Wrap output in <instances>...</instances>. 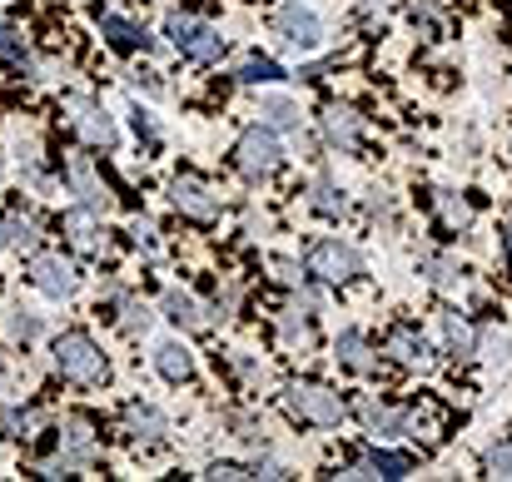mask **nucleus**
Instances as JSON below:
<instances>
[{
    "instance_id": "2f4dec72",
    "label": "nucleus",
    "mask_w": 512,
    "mask_h": 482,
    "mask_svg": "<svg viewBox=\"0 0 512 482\" xmlns=\"http://www.w3.org/2000/svg\"><path fill=\"white\" fill-rule=\"evenodd\" d=\"M40 423H45V413H40V408H25V413H10V418H5V433H10V438H35Z\"/></svg>"
},
{
    "instance_id": "f3484780",
    "label": "nucleus",
    "mask_w": 512,
    "mask_h": 482,
    "mask_svg": "<svg viewBox=\"0 0 512 482\" xmlns=\"http://www.w3.org/2000/svg\"><path fill=\"white\" fill-rule=\"evenodd\" d=\"M279 338H284L289 348L309 353V348L319 343V328H314V314H309L304 304H289V309H279Z\"/></svg>"
},
{
    "instance_id": "7c9ffc66",
    "label": "nucleus",
    "mask_w": 512,
    "mask_h": 482,
    "mask_svg": "<svg viewBox=\"0 0 512 482\" xmlns=\"http://www.w3.org/2000/svg\"><path fill=\"white\" fill-rule=\"evenodd\" d=\"M120 328H125V333H145V328H150V309H145L140 299L120 294Z\"/></svg>"
},
{
    "instance_id": "72a5a7b5",
    "label": "nucleus",
    "mask_w": 512,
    "mask_h": 482,
    "mask_svg": "<svg viewBox=\"0 0 512 482\" xmlns=\"http://www.w3.org/2000/svg\"><path fill=\"white\" fill-rule=\"evenodd\" d=\"M249 478H289V468L274 463V458H254V463H249Z\"/></svg>"
},
{
    "instance_id": "dca6fc26",
    "label": "nucleus",
    "mask_w": 512,
    "mask_h": 482,
    "mask_svg": "<svg viewBox=\"0 0 512 482\" xmlns=\"http://www.w3.org/2000/svg\"><path fill=\"white\" fill-rule=\"evenodd\" d=\"M334 353H339V363L348 373H378V348H373L368 333H358V328H343Z\"/></svg>"
},
{
    "instance_id": "e433bc0d",
    "label": "nucleus",
    "mask_w": 512,
    "mask_h": 482,
    "mask_svg": "<svg viewBox=\"0 0 512 482\" xmlns=\"http://www.w3.org/2000/svg\"><path fill=\"white\" fill-rule=\"evenodd\" d=\"M388 10H393V0H363V20H368V25H373V20H383Z\"/></svg>"
},
{
    "instance_id": "5701e85b",
    "label": "nucleus",
    "mask_w": 512,
    "mask_h": 482,
    "mask_svg": "<svg viewBox=\"0 0 512 482\" xmlns=\"http://www.w3.org/2000/svg\"><path fill=\"white\" fill-rule=\"evenodd\" d=\"M443 343H448L453 358H473L478 353V328L463 314H443Z\"/></svg>"
},
{
    "instance_id": "39448f33",
    "label": "nucleus",
    "mask_w": 512,
    "mask_h": 482,
    "mask_svg": "<svg viewBox=\"0 0 512 482\" xmlns=\"http://www.w3.org/2000/svg\"><path fill=\"white\" fill-rule=\"evenodd\" d=\"M274 35H279V45H284V50L309 55V50H319V45H324V20H319V10H314V5L289 0V5H279V10H274Z\"/></svg>"
},
{
    "instance_id": "c85d7f7f",
    "label": "nucleus",
    "mask_w": 512,
    "mask_h": 482,
    "mask_svg": "<svg viewBox=\"0 0 512 482\" xmlns=\"http://www.w3.org/2000/svg\"><path fill=\"white\" fill-rule=\"evenodd\" d=\"M259 115L279 130H299V105H289V100H259Z\"/></svg>"
},
{
    "instance_id": "393cba45",
    "label": "nucleus",
    "mask_w": 512,
    "mask_h": 482,
    "mask_svg": "<svg viewBox=\"0 0 512 482\" xmlns=\"http://www.w3.org/2000/svg\"><path fill=\"white\" fill-rule=\"evenodd\" d=\"M239 80L244 85H279V80H289V70L279 60H269V55H254V60L239 65Z\"/></svg>"
},
{
    "instance_id": "9b49d317",
    "label": "nucleus",
    "mask_w": 512,
    "mask_h": 482,
    "mask_svg": "<svg viewBox=\"0 0 512 482\" xmlns=\"http://www.w3.org/2000/svg\"><path fill=\"white\" fill-rule=\"evenodd\" d=\"M383 353L393 358V363H403V368H428L433 363V353H428V343H423V333L413 328V323H393L388 333H383Z\"/></svg>"
},
{
    "instance_id": "aec40b11",
    "label": "nucleus",
    "mask_w": 512,
    "mask_h": 482,
    "mask_svg": "<svg viewBox=\"0 0 512 482\" xmlns=\"http://www.w3.org/2000/svg\"><path fill=\"white\" fill-rule=\"evenodd\" d=\"M358 418L378 438H393V433L408 428V408H388V403H373V398H358Z\"/></svg>"
},
{
    "instance_id": "c9c22d12",
    "label": "nucleus",
    "mask_w": 512,
    "mask_h": 482,
    "mask_svg": "<svg viewBox=\"0 0 512 482\" xmlns=\"http://www.w3.org/2000/svg\"><path fill=\"white\" fill-rule=\"evenodd\" d=\"M274 279H279V284H289V289H294V284H299V279H304V274H299V264H289V259H274Z\"/></svg>"
},
{
    "instance_id": "6ab92c4d",
    "label": "nucleus",
    "mask_w": 512,
    "mask_h": 482,
    "mask_svg": "<svg viewBox=\"0 0 512 482\" xmlns=\"http://www.w3.org/2000/svg\"><path fill=\"white\" fill-rule=\"evenodd\" d=\"M100 35L120 50V55H135V50H150V35H145V25H135V20H125V15H100Z\"/></svg>"
},
{
    "instance_id": "f257e3e1",
    "label": "nucleus",
    "mask_w": 512,
    "mask_h": 482,
    "mask_svg": "<svg viewBox=\"0 0 512 482\" xmlns=\"http://www.w3.org/2000/svg\"><path fill=\"white\" fill-rule=\"evenodd\" d=\"M50 358H55V373L70 378V383H80V388H100V383L110 378V358H105L100 343H95L90 333H80V328L60 333L55 348H50Z\"/></svg>"
},
{
    "instance_id": "20e7f679",
    "label": "nucleus",
    "mask_w": 512,
    "mask_h": 482,
    "mask_svg": "<svg viewBox=\"0 0 512 482\" xmlns=\"http://www.w3.org/2000/svg\"><path fill=\"white\" fill-rule=\"evenodd\" d=\"M304 274H314V279H324V284H353V279L363 274V259H358V249L343 244V239H314V244L304 249Z\"/></svg>"
},
{
    "instance_id": "cd10ccee",
    "label": "nucleus",
    "mask_w": 512,
    "mask_h": 482,
    "mask_svg": "<svg viewBox=\"0 0 512 482\" xmlns=\"http://www.w3.org/2000/svg\"><path fill=\"white\" fill-rule=\"evenodd\" d=\"M0 333H5L10 343H30V338L40 333V319L25 314V309H5V314H0Z\"/></svg>"
},
{
    "instance_id": "7ed1b4c3",
    "label": "nucleus",
    "mask_w": 512,
    "mask_h": 482,
    "mask_svg": "<svg viewBox=\"0 0 512 482\" xmlns=\"http://www.w3.org/2000/svg\"><path fill=\"white\" fill-rule=\"evenodd\" d=\"M165 35H170L174 50H179L184 60H194V65H214V60L224 55V35H219L214 25H204L199 15L170 10V20H165Z\"/></svg>"
},
{
    "instance_id": "0eeeda50",
    "label": "nucleus",
    "mask_w": 512,
    "mask_h": 482,
    "mask_svg": "<svg viewBox=\"0 0 512 482\" xmlns=\"http://www.w3.org/2000/svg\"><path fill=\"white\" fill-rule=\"evenodd\" d=\"M170 204L184 214V219H199V224H209V219L219 214V194H214L199 174H174L170 179Z\"/></svg>"
},
{
    "instance_id": "bb28decb",
    "label": "nucleus",
    "mask_w": 512,
    "mask_h": 482,
    "mask_svg": "<svg viewBox=\"0 0 512 482\" xmlns=\"http://www.w3.org/2000/svg\"><path fill=\"white\" fill-rule=\"evenodd\" d=\"M60 443L70 448V453H80V458H90V448H95V423L90 418H65V428H60Z\"/></svg>"
},
{
    "instance_id": "f8f14e48",
    "label": "nucleus",
    "mask_w": 512,
    "mask_h": 482,
    "mask_svg": "<svg viewBox=\"0 0 512 482\" xmlns=\"http://www.w3.org/2000/svg\"><path fill=\"white\" fill-rule=\"evenodd\" d=\"M125 438L135 448H160L170 438V418L160 408H150V403H130L125 408Z\"/></svg>"
},
{
    "instance_id": "473e14b6",
    "label": "nucleus",
    "mask_w": 512,
    "mask_h": 482,
    "mask_svg": "<svg viewBox=\"0 0 512 482\" xmlns=\"http://www.w3.org/2000/svg\"><path fill=\"white\" fill-rule=\"evenodd\" d=\"M488 473H493V478H512V443H498V448L488 453Z\"/></svg>"
},
{
    "instance_id": "4468645a",
    "label": "nucleus",
    "mask_w": 512,
    "mask_h": 482,
    "mask_svg": "<svg viewBox=\"0 0 512 482\" xmlns=\"http://www.w3.org/2000/svg\"><path fill=\"white\" fill-rule=\"evenodd\" d=\"M319 125H324V140L339 145V150H358V145H363V120H358V110H348V105H339V100L324 105Z\"/></svg>"
},
{
    "instance_id": "b1692460",
    "label": "nucleus",
    "mask_w": 512,
    "mask_h": 482,
    "mask_svg": "<svg viewBox=\"0 0 512 482\" xmlns=\"http://www.w3.org/2000/svg\"><path fill=\"white\" fill-rule=\"evenodd\" d=\"M0 65H10V70H20V75L35 70V55H30L25 35H20L15 25H5V20H0Z\"/></svg>"
},
{
    "instance_id": "4be33fe9",
    "label": "nucleus",
    "mask_w": 512,
    "mask_h": 482,
    "mask_svg": "<svg viewBox=\"0 0 512 482\" xmlns=\"http://www.w3.org/2000/svg\"><path fill=\"white\" fill-rule=\"evenodd\" d=\"M155 368H160V378H170V383H189V378H194V358H189V348H184L179 338L155 348Z\"/></svg>"
},
{
    "instance_id": "6e6552de",
    "label": "nucleus",
    "mask_w": 512,
    "mask_h": 482,
    "mask_svg": "<svg viewBox=\"0 0 512 482\" xmlns=\"http://www.w3.org/2000/svg\"><path fill=\"white\" fill-rule=\"evenodd\" d=\"M30 284H35L45 299H70V294L80 289V274H75V264L60 259V254H35V264H30Z\"/></svg>"
},
{
    "instance_id": "9d476101",
    "label": "nucleus",
    "mask_w": 512,
    "mask_h": 482,
    "mask_svg": "<svg viewBox=\"0 0 512 482\" xmlns=\"http://www.w3.org/2000/svg\"><path fill=\"white\" fill-rule=\"evenodd\" d=\"M165 319L174 328H184V333H209L214 323H219V309L214 304H199L194 294H184V289H170L165 294Z\"/></svg>"
},
{
    "instance_id": "f704fd0d",
    "label": "nucleus",
    "mask_w": 512,
    "mask_h": 482,
    "mask_svg": "<svg viewBox=\"0 0 512 482\" xmlns=\"http://www.w3.org/2000/svg\"><path fill=\"white\" fill-rule=\"evenodd\" d=\"M423 269H428V279H433V284H453V279H458L448 259H423Z\"/></svg>"
},
{
    "instance_id": "a878e982",
    "label": "nucleus",
    "mask_w": 512,
    "mask_h": 482,
    "mask_svg": "<svg viewBox=\"0 0 512 482\" xmlns=\"http://www.w3.org/2000/svg\"><path fill=\"white\" fill-rule=\"evenodd\" d=\"M35 224L20 214H0V249H35Z\"/></svg>"
},
{
    "instance_id": "2eb2a0df",
    "label": "nucleus",
    "mask_w": 512,
    "mask_h": 482,
    "mask_svg": "<svg viewBox=\"0 0 512 482\" xmlns=\"http://www.w3.org/2000/svg\"><path fill=\"white\" fill-rule=\"evenodd\" d=\"M70 110H75V130L85 135V145H95V150H115V120L105 115V105H95V100H75Z\"/></svg>"
},
{
    "instance_id": "423d86ee",
    "label": "nucleus",
    "mask_w": 512,
    "mask_h": 482,
    "mask_svg": "<svg viewBox=\"0 0 512 482\" xmlns=\"http://www.w3.org/2000/svg\"><path fill=\"white\" fill-rule=\"evenodd\" d=\"M284 145H279V135L269 130V125H254V130H244L239 135V145H234V164L249 174V179H269L274 169H284Z\"/></svg>"
},
{
    "instance_id": "4c0bfd02",
    "label": "nucleus",
    "mask_w": 512,
    "mask_h": 482,
    "mask_svg": "<svg viewBox=\"0 0 512 482\" xmlns=\"http://www.w3.org/2000/svg\"><path fill=\"white\" fill-rule=\"evenodd\" d=\"M503 254H508V264H512V224H508V234H503Z\"/></svg>"
},
{
    "instance_id": "1a4fd4ad",
    "label": "nucleus",
    "mask_w": 512,
    "mask_h": 482,
    "mask_svg": "<svg viewBox=\"0 0 512 482\" xmlns=\"http://www.w3.org/2000/svg\"><path fill=\"white\" fill-rule=\"evenodd\" d=\"M60 234H65V244L75 254H105V229H100L95 209H85V204H75V209L60 214Z\"/></svg>"
},
{
    "instance_id": "f03ea898",
    "label": "nucleus",
    "mask_w": 512,
    "mask_h": 482,
    "mask_svg": "<svg viewBox=\"0 0 512 482\" xmlns=\"http://www.w3.org/2000/svg\"><path fill=\"white\" fill-rule=\"evenodd\" d=\"M284 413L309 423V428H339L348 418V403L324 383H289L284 388Z\"/></svg>"
},
{
    "instance_id": "c756f323",
    "label": "nucleus",
    "mask_w": 512,
    "mask_h": 482,
    "mask_svg": "<svg viewBox=\"0 0 512 482\" xmlns=\"http://www.w3.org/2000/svg\"><path fill=\"white\" fill-rule=\"evenodd\" d=\"M309 204H314L319 214H329V219H334V214H343V189L334 184V179H319V184H314V199H309Z\"/></svg>"
},
{
    "instance_id": "a211bd4d",
    "label": "nucleus",
    "mask_w": 512,
    "mask_h": 482,
    "mask_svg": "<svg viewBox=\"0 0 512 482\" xmlns=\"http://www.w3.org/2000/svg\"><path fill=\"white\" fill-rule=\"evenodd\" d=\"M413 473V458L408 453H383V448H373L363 463H353L343 478H408Z\"/></svg>"
},
{
    "instance_id": "ddd939ff",
    "label": "nucleus",
    "mask_w": 512,
    "mask_h": 482,
    "mask_svg": "<svg viewBox=\"0 0 512 482\" xmlns=\"http://www.w3.org/2000/svg\"><path fill=\"white\" fill-rule=\"evenodd\" d=\"M65 174H70V189L80 194V204H85V209H95V214H105V209H110V189H105V179H100V169H95L90 155H75Z\"/></svg>"
},
{
    "instance_id": "412c9836",
    "label": "nucleus",
    "mask_w": 512,
    "mask_h": 482,
    "mask_svg": "<svg viewBox=\"0 0 512 482\" xmlns=\"http://www.w3.org/2000/svg\"><path fill=\"white\" fill-rule=\"evenodd\" d=\"M433 209H438V224H443L448 234H468V229H473V209H468L463 194L438 189V194H433Z\"/></svg>"
}]
</instances>
